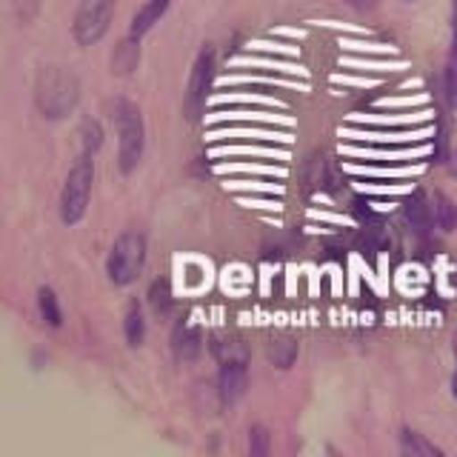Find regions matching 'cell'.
I'll return each mask as SVG.
<instances>
[{"label":"cell","instance_id":"17","mask_svg":"<svg viewBox=\"0 0 457 457\" xmlns=\"http://www.w3.org/2000/svg\"><path fill=\"white\" fill-rule=\"evenodd\" d=\"M428 112H418V114H409V118H403V114H392V118H378V114H352V123H375V126H406V123H418V120H426Z\"/></svg>","mask_w":457,"mask_h":457},{"label":"cell","instance_id":"18","mask_svg":"<svg viewBox=\"0 0 457 457\" xmlns=\"http://www.w3.org/2000/svg\"><path fill=\"white\" fill-rule=\"evenodd\" d=\"M100 143H104V129H100L97 120H83L80 126V146H83V154L95 157V152L100 149Z\"/></svg>","mask_w":457,"mask_h":457},{"label":"cell","instance_id":"27","mask_svg":"<svg viewBox=\"0 0 457 457\" xmlns=\"http://www.w3.org/2000/svg\"><path fill=\"white\" fill-rule=\"evenodd\" d=\"M200 275H204V269H200V266H189V286H200V280H204Z\"/></svg>","mask_w":457,"mask_h":457},{"label":"cell","instance_id":"29","mask_svg":"<svg viewBox=\"0 0 457 457\" xmlns=\"http://www.w3.org/2000/svg\"><path fill=\"white\" fill-rule=\"evenodd\" d=\"M454 361H457V340H454ZM452 395L457 397V366H454V375H452Z\"/></svg>","mask_w":457,"mask_h":457},{"label":"cell","instance_id":"16","mask_svg":"<svg viewBox=\"0 0 457 457\" xmlns=\"http://www.w3.org/2000/svg\"><path fill=\"white\" fill-rule=\"evenodd\" d=\"M37 309L43 314V320L49 326H61L63 323V314H61V303H57V295L49 289V286H43L37 292Z\"/></svg>","mask_w":457,"mask_h":457},{"label":"cell","instance_id":"5","mask_svg":"<svg viewBox=\"0 0 457 457\" xmlns=\"http://www.w3.org/2000/svg\"><path fill=\"white\" fill-rule=\"evenodd\" d=\"M114 4L118 0H80L75 12V26H71V35H75L80 46H92L109 32Z\"/></svg>","mask_w":457,"mask_h":457},{"label":"cell","instance_id":"14","mask_svg":"<svg viewBox=\"0 0 457 457\" xmlns=\"http://www.w3.org/2000/svg\"><path fill=\"white\" fill-rule=\"evenodd\" d=\"M432 212H435L437 228H443V232H454V228H457V206H454V200L449 195L435 192V197H432Z\"/></svg>","mask_w":457,"mask_h":457},{"label":"cell","instance_id":"8","mask_svg":"<svg viewBox=\"0 0 457 457\" xmlns=\"http://www.w3.org/2000/svg\"><path fill=\"white\" fill-rule=\"evenodd\" d=\"M171 0H146L137 12H135V18H132V29H129V35L132 37H143L149 32V29L163 18L166 9H169Z\"/></svg>","mask_w":457,"mask_h":457},{"label":"cell","instance_id":"19","mask_svg":"<svg viewBox=\"0 0 457 457\" xmlns=\"http://www.w3.org/2000/svg\"><path fill=\"white\" fill-rule=\"evenodd\" d=\"M269 357L275 361L280 369H289L295 363V357H297V343L295 340H271V346H269Z\"/></svg>","mask_w":457,"mask_h":457},{"label":"cell","instance_id":"6","mask_svg":"<svg viewBox=\"0 0 457 457\" xmlns=\"http://www.w3.org/2000/svg\"><path fill=\"white\" fill-rule=\"evenodd\" d=\"M212 75H214V54L212 49H204L197 54L192 75H189V86H186V118L189 120H197L206 109Z\"/></svg>","mask_w":457,"mask_h":457},{"label":"cell","instance_id":"12","mask_svg":"<svg viewBox=\"0 0 457 457\" xmlns=\"http://www.w3.org/2000/svg\"><path fill=\"white\" fill-rule=\"evenodd\" d=\"M406 220L411 223V228L414 232H420V235H426L428 228H432V223H435V212H432V206L426 204V197L423 195H414L409 204H406Z\"/></svg>","mask_w":457,"mask_h":457},{"label":"cell","instance_id":"26","mask_svg":"<svg viewBox=\"0 0 457 457\" xmlns=\"http://www.w3.org/2000/svg\"><path fill=\"white\" fill-rule=\"evenodd\" d=\"M346 4L352 9H357V12H371V9L378 6V0H346Z\"/></svg>","mask_w":457,"mask_h":457},{"label":"cell","instance_id":"22","mask_svg":"<svg viewBox=\"0 0 457 457\" xmlns=\"http://www.w3.org/2000/svg\"><path fill=\"white\" fill-rule=\"evenodd\" d=\"M249 452L254 457H263L269 452V432H266V426H252L249 428Z\"/></svg>","mask_w":457,"mask_h":457},{"label":"cell","instance_id":"13","mask_svg":"<svg viewBox=\"0 0 457 457\" xmlns=\"http://www.w3.org/2000/svg\"><path fill=\"white\" fill-rule=\"evenodd\" d=\"M400 449H403V454H411V457H443V449H437L435 443H428L423 435L411 432V428H403V432H400Z\"/></svg>","mask_w":457,"mask_h":457},{"label":"cell","instance_id":"28","mask_svg":"<svg viewBox=\"0 0 457 457\" xmlns=\"http://www.w3.org/2000/svg\"><path fill=\"white\" fill-rule=\"evenodd\" d=\"M452 37H457V0H452Z\"/></svg>","mask_w":457,"mask_h":457},{"label":"cell","instance_id":"9","mask_svg":"<svg viewBox=\"0 0 457 457\" xmlns=\"http://www.w3.org/2000/svg\"><path fill=\"white\" fill-rule=\"evenodd\" d=\"M171 349H175L180 361H192V357H197L200 349H204V337H200L197 328L180 323L175 328V335H171Z\"/></svg>","mask_w":457,"mask_h":457},{"label":"cell","instance_id":"2","mask_svg":"<svg viewBox=\"0 0 457 457\" xmlns=\"http://www.w3.org/2000/svg\"><path fill=\"white\" fill-rule=\"evenodd\" d=\"M80 97V83L71 71L63 69H46L37 80V109L43 112V118L57 120L75 109Z\"/></svg>","mask_w":457,"mask_h":457},{"label":"cell","instance_id":"15","mask_svg":"<svg viewBox=\"0 0 457 457\" xmlns=\"http://www.w3.org/2000/svg\"><path fill=\"white\" fill-rule=\"evenodd\" d=\"M123 332H126L129 346H140L143 337H146V320H143V309L137 303L129 306L126 318H123Z\"/></svg>","mask_w":457,"mask_h":457},{"label":"cell","instance_id":"7","mask_svg":"<svg viewBox=\"0 0 457 457\" xmlns=\"http://www.w3.org/2000/svg\"><path fill=\"white\" fill-rule=\"evenodd\" d=\"M249 389V369L246 361H226L218 378V395L223 406H232Z\"/></svg>","mask_w":457,"mask_h":457},{"label":"cell","instance_id":"21","mask_svg":"<svg viewBox=\"0 0 457 457\" xmlns=\"http://www.w3.org/2000/svg\"><path fill=\"white\" fill-rule=\"evenodd\" d=\"M212 352L218 354L223 363L226 361H246V349H243L237 340H218L212 346Z\"/></svg>","mask_w":457,"mask_h":457},{"label":"cell","instance_id":"10","mask_svg":"<svg viewBox=\"0 0 457 457\" xmlns=\"http://www.w3.org/2000/svg\"><path fill=\"white\" fill-rule=\"evenodd\" d=\"M428 135V129H411V132H357V129H346L343 137L363 140V143H400V140H420Z\"/></svg>","mask_w":457,"mask_h":457},{"label":"cell","instance_id":"20","mask_svg":"<svg viewBox=\"0 0 457 457\" xmlns=\"http://www.w3.org/2000/svg\"><path fill=\"white\" fill-rule=\"evenodd\" d=\"M269 120V123H283L289 126V118H283V114H266V112H214L212 120Z\"/></svg>","mask_w":457,"mask_h":457},{"label":"cell","instance_id":"3","mask_svg":"<svg viewBox=\"0 0 457 457\" xmlns=\"http://www.w3.org/2000/svg\"><path fill=\"white\" fill-rule=\"evenodd\" d=\"M92 183H95V163L89 154H80L75 166L69 169L61 192V220L66 226H78L83 220L92 200Z\"/></svg>","mask_w":457,"mask_h":457},{"label":"cell","instance_id":"24","mask_svg":"<svg viewBox=\"0 0 457 457\" xmlns=\"http://www.w3.org/2000/svg\"><path fill=\"white\" fill-rule=\"evenodd\" d=\"M14 6H18V18L23 23H29L37 12V0H14Z\"/></svg>","mask_w":457,"mask_h":457},{"label":"cell","instance_id":"11","mask_svg":"<svg viewBox=\"0 0 457 457\" xmlns=\"http://www.w3.org/2000/svg\"><path fill=\"white\" fill-rule=\"evenodd\" d=\"M140 63V37H132L129 35L118 49L112 54V69L118 71V75H129L135 66Z\"/></svg>","mask_w":457,"mask_h":457},{"label":"cell","instance_id":"4","mask_svg":"<svg viewBox=\"0 0 457 457\" xmlns=\"http://www.w3.org/2000/svg\"><path fill=\"white\" fill-rule=\"evenodd\" d=\"M143 263H146V237L140 232H123L109 252L106 275L114 286L135 283Z\"/></svg>","mask_w":457,"mask_h":457},{"label":"cell","instance_id":"25","mask_svg":"<svg viewBox=\"0 0 457 457\" xmlns=\"http://www.w3.org/2000/svg\"><path fill=\"white\" fill-rule=\"evenodd\" d=\"M226 100H249V97H240V95H218V97H214V104H226ZM252 100H261V104L280 106L278 100H269V97H263V95H257V97H252Z\"/></svg>","mask_w":457,"mask_h":457},{"label":"cell","instance_id":"23","mask_svg":"<svg viewBox=\"0 0 457 457\" xmlns=\"http://www.w3.org/2000/svg\"><path fill=\"white\" fill-rule=\"evenodd\" d=\"M166 303H169V289H166V283H154L152 286V306L161 312V309H166Z\"/></svg>","mask_w":457,"mask_h":457},{"label":"cell","instance_id":"1","mask_svg":"<svg viewBox=\"0 0 457 457\" xmlns=\"http://www.w3.org/2000/svg\"><path fill=\"white\" fill-rule=\"evenodd\" d=\"M114 126H118V163L123 175H132L137 163L143 161V149H146V129H143V114L137 104L120 97L114 104Z\"/></svg>","mask_w":457,"mask_h":457}]
</instances>
